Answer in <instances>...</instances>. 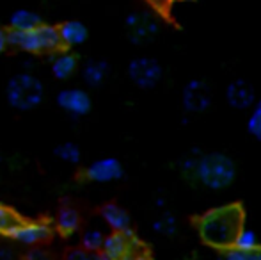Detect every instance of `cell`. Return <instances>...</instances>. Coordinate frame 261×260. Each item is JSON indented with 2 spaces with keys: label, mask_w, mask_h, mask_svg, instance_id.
I'll list each match as a JSON object with an SVG mask.
<instances>
[{
  "label": "cell",
  "mask_w": 261,
  "mask_h": 260,
  "mask_svg": "<svg viewBox=\"0 0 261 260\" xmlns=\"http://www.w3.org/2000/svg\"><path fill=\"white\" fill-rule=\"evenodd\" d=\"M171 2H194V0H171Z\"/></svg>",
  "instance_id": "cell-33"
},
{
  "label": "cell",
  "mask_w": 261,
  "mask_h": 260,
  "mask_svg": "<svg viewBox=\"0 0 261 260\" xmlns=\"http://www.w3.org/2000/svg\"><path fill=\"white\" fill-rule=\"evenodd\" d=\"M226 102L233 109L244 111V109H251L258 100H256V91L252 87V84L244 79H237L227 84Z\"/></svg>",
  "instance_id": "cell-12"
},
{
  "label": "cell",
  "mask_w": 261,
  "mask_h": 260,
  "mask_svg": "<svg viewBox=\"0 0 261 260\" xmlns=\"http://www.w3.org/2000/svg\"><path fill=\"white\" fill-rule=\"evenodd\" d=\"M21 218H18L16 212H13L11 208L0 205V235H6Z\"/></svg>",
  "instance_id": "cell-25"
},
{
  "label": "cell",
  "mask_w": 261,
  "mask_h": 260,
  "mask_svg": "<svg viewBox=\"0 0 261 260\" xmlns=\"http://www.w3.org/2000/svg\"><path fill=\"white\" fill-rule=\"evenodd\" d=\"M27 260H52V258H50V255L46 253L45 250H41V248H32L27 253Z\"/></svg>",
  "instance_id": "cell-29"
},
{
  "label": "cell",
  "mask_w": 261,
  "mask_h": 260,
  "mask_svg": "<svg viewBox=\"0 0 261 260\" xmlns=\"http://www.w3.org/2000/svg\"><path fill=\"white\" fill-rule=\"evenodd\" d=\"M0 260H14V253L9 248H0Z\"/></svg>",
  "instance_id": "cell-31"
},
{
  "label": "cell",
  "mask_w": 261,
  "mask_h": 260,
  "mask_svg": "<svg viewBox=\"0 0 261 260\" xmlns=\"http://www.w3.org/2000/svg\"><path fill=\"white\" fill-rule=\"evenodd\" d=\"M54 153L59 160L66 164H79L80 159H82V152L80 148L71 141H66V143H61L54 148Z\"/></svg>",
  "instance_id": "cell-20"
},
{
  "label": "cell",
  "mask_w": 261,
  "mask_h": 260,
  "mask_svg": "<svg viewBox=\"0 0 261 260\" xmlns=\"http://www.w3.org/2000/svg\"><path fill=\"white\" fill-rule=\"evenodd\" d=\"M244 223V207L240 203H229L204 212L197 219V232L208 246L227 251L234 248L238 233L245 228Z\"/></svg>",
  "instance_id": "cell-1"
},
{
  "label": "cell",
  "mask_w": 261,
  "mask_h": 260,
  "mask_svg": "<svg viewBox=\"0 0 261 260\" xmlns=\"http://www.w3.org/2000/svg\"><path fill=\"white\" fill-rule=\"evenodd\" d=\"M110 73V66L103 59H91L87 61L82 69V77L86 80L87 86L91 87H100L107 80Z\"/></svg>",
  "instance_id": "cell-16"
},
{
  "label": "cell",
  "mask_w": 261,
  "mask_h": 260,
  "mask_svg": "<svg viewBox=\"0 0 261 260\" xmlns=\"http://www.w3.org/2000/svg\"><path fill=\"white\" fill-rule=\"evenodd\" d=\"M224 260H261V248L252 251H244L231 248V250L224 251Z\"/></svg>",
  "instance_id": "cell-26"
},
{
  "label": "cell",
  "mask_w": 261,
  "mask_h": 260,
  "mask_svg": "<svg viewBox=\"0 0 261 260\" xmlns=\"http://www.w3.org/2000/svg\"><path fill=\"white\" fill-rule=\"evenodd\" d=\"M80 226V216L75 208L71 207H62L59 210L57 218H55V228L61 235L69 237L79 230Z\"/></svg>",
  "instance_id": "cell-18"
},
{
  "label": "cell",
  "mask_w": 261,
  "mask_h": 260,
  "mask_svg": "<svg viewBox=\"0 0 261 260\" xmlns=\"http://www.w3.org/2000/svg\"><path fill=\"white\" fill-rule=\"evenodd\" d=\"M57 105L66 114L80 118L91 111V97L80 87H66L57 93Z\"/></svg>",
  "instance_id": "cell-10"
},
{
  "label": "cell",
  "mask_w": 261,
  "mask_h": 260,
  "mask_svg": "<svg viewBox=\"0 0 261 260\" xmlns=\"http://www.w3.org/2000/svg\"><path fill=\"white\" fill-rule=\"evenodd\" d=\"M6 98L16 111H32L45 100V86L32 72H20L7 82Z\"/></svg>",
  "instance_id": "cell-3"
},
{
  "label": "cell",
  "mask_w": 261,
  "mask_h": 260,
  "mask_svg": "<svg viewBox=\"0 0 261 260\" xmlns=\"http://www.w3.org/2000/svg\"><path fill=\"white\" fill-rule=\"evenodd\" d=\"M181 104L187 112H204L212 105V89L201 79L189 80L181 91Z\"/></svg>",
  "instance_id": "cell-8"
},
{
  "label": "cell",
  "mask_w": 261,
  "mask_h": 260,
  "mask_svg": "<svg viewBox=\"0 0 261 260\" xmlns=\"http://www.w3.org/2000/svg\"><path fill=\"white\" fill-rule=\"evenodd\" d=\"M52 235V226L46 221H25L20 219L9 232L6 233L7 239L14 241L25 246H36Z\"/></svg>",
  "instance_id": "cell-7"
},
{
  "label": "cell",
  "mask_w": 261,
  "mask_h": 260,
  "mask_svg": "<svg viewBox=\"0 0 261 260\" xmlns=\"http://www.w3.org/2000/svg\"><path fill=\"white\" fill-rule=\"evenodd\" d=\"M107 235L101 230L98 228H89L82 233V239H80V244H82L84 250L87 251H101L105 244Z\"/></svg>",
  "instance_id": "cell-21"
},
{
  "label": "cell",
  "mask_w": 261,
  "mask_h": 260,
  "mask_svg": "<svg viewBox=\"0 0 261 260\" xmlns=\"http://www.w3.org/2000/svg\"><path fill=\"white\" fill-rule=\"evenodd\" d=\"M9 43L13 49L27 54H57L64 49L59 29L45 21L31 31H9Z\"/></svg>",
  "instance_id": "cell-2"
},
{
  "label": "cell",
  "mask_w": 261,
  "mask_h": 260,
  "mask_svg": "<svg viewBox=\"0 0 261 260\" xmlns=\"http://www.w3.org/2000/svg\"><path fill=\"white\" fill-rule=\"evenodd\" d=\"M164 69L153 57H135L128 64V77L141 89H153L162 80Z\"/></svg>",
  "instance_id": "cell-5"
},
{
  "label": "cell",
  "mask_w": 261,
  "mask_h": 260,
  "mask_svg": "<svg viewBox=\"0 0 261 260\" xmlns=\"http://www.w3.org/2000/svg\"><path fill=\"white\" fill-rule=\"evenodd\" d=\"M123 260H153V258H151V255H149V251L141 244V246L135 248L132 253H128Z\"/></svg>",
  "instance_id": "cell-28"
},
{
  "label": "cell",
  "mask_w": 261,
  "mask_h": 260,
  "mask_svg": "<svg viewBox=\"0 0 261 260\" xmlns=\"http://www.w3.org/2000/svg\"><path fill=\"white\" fill-rule=\"evenodd\" d=\"M176 228H178V223L169 210H160L153 219V230L160 235H174Z\"/></svg>",
  "instance_id": "cell-19"
},
{
  "label": "cell",
  "mask_w": 261,
  "mask_h": 260,
  "mask_svg": "<svg viewBox=\"0 0 261 260\" xmlns=\"http://www.w3.org/2000/svg\"><path fill=\"white\" fill-rule=\"evenodd\" d=\"M59 36H61V43L64 49H73V46H79L82 43H86L89 31L87 27L79 20H68L64 23L59 25Z\"/></svg>",
  "instance_id": "cell-13"
},
{
  "label": "cell",
  "mask_w": 261,
  "mask_h": 260,
  "mask_svg": "<svg viewBox=\"0 0 261 260\" xmlns=\"http://www.w3.org/2000/svg\"><path fill=\"white\" fill-rule=\"evenodd\" d=\"M79 68V57L68 49L59 50L52 57V73L57 80H68Z\"/></svg>",
  "instance_id": "cell-15"
},
{
  "label": "cell",
  "mask_w": 261,
  "mask_h": 260,
  "mask_svg": "<svg viewBox=\"0 0 261 260\" xmlns=\"http://www.w3.org/2000/svg\"><path fill=\"white\" fill-rule=\"evenodd\" d=\"M43 20L36 11L32 9H16L9 18V31H31V29L41 25Z\"/></svg>",
  "instance_id": "cell-17"
},
{
  "label": "cell",
  "mask_w": 261,
  "mask_h": 260,
  "mask_svg": "<svg viewBox=\"0 0 261 260\" xmlns=\"http://www.w3.org/2000/svg\"><path fill=\"white\" fill-rule=\"evenodd\" d=\"M66 260H107L101 251H87L84 248H75V250L68 251Z\"/></svg>",
  "instance_id": "cell-27"
},
{
  "label": "cell",
  "mask_w": 261,
  "mask_h": 260,
  "mask_svg": "<svg viewBox=\"0 0 261 260\" xmlns=\"http://www.w3.org/2000/svg\"><path fill=\"white\" fill-rule=\"evenodd\" d=\"M141 244L142 243L135 237V233L132 230H128V232H112L107 235L101 253L105 255L107 260H123Z\"/></svg>",
  "instance_id": "cell-9"
},
{
  "label": "cell",
  "mask_w": 261,
  "mask_h": 260,
  "mask_svg": "<svg viewBox=\"0 0 261 260\" xmlns=\"http://www.w3.org/2000/svg\"><path fill=\"white\" fill-rule=\"evenodd\" d=\"M124 29H126V36L132 43L144 45L158 34V21L151 13L139 11V13L128 14L124 20Z\"/></svg>",
  "instance_id": "cell-6"
},
{
  "label": "cell",
  "mask_w": 261,
  "mask_h": 260,
  "mask_svg": "<svg viewBox=\"0 0 261 260\" xmlns=\"http://www.w3.org/2000/svg\"><path fill=\"white\" fill-rule=\"evenodd\" d=\"M149 2H151L155 7H158V9H164V7L171 2V0H149Z\"/></svg>",
  "instance_id": "cell-32"
},
{
  "label": "cell",
  "mask_w": 261,
  "mask_h": 260,
  "mask_svg": "<svg viewBox=\"0 0 261 260\" xmlns=\"http://www.w3.org/2000/svg\"><path fill=\"white\" fill-rule=\"evenodd\" d=\"M101 219L112 232H128L132 230V219L128 212L117 203H107L101 208Z\"/></svg>",
  "instance_id": "cell-14"
},
{
  "label": "cell",
  "mask_w": 261,
  "mask_h": 260,
  "mask_svg": "<svg viewBox=\"0 0 261 260\" xmlns=\"http://www.w3.org/2000/svg\"><path fill=\"white\" fill-rule=\"evenodd\" d=\"M124 175L123 164L114 157H103V159H96L86 168L84 177L89 182H96V184H107V182L119 180Z\"/></svg>",
  "instance_id": "cell-11"
},
{
  "label": "cell",
  "mask_w": 261,
  "mask_h": 260,
  "mask_svg": "<svg viewBox=\"0 0 261 260\" xmlns=\"http://www.w3.org/2000/svg\"><path fill=\"white\" fill-rule=\"evenodd\" d=\"M237 177V166L226 153H203L196 178L212 191L229 187Z\"/></svg>",
  "instance_id": "cell-4"
},
{
  "label": "cell",
  "mask_w": 261,
  "mask_h": 260,
  "mask_svg": "<svg viewBox=\"0 0 261 260\" xmlns=\"http://www.w3.org/2000/svg\"><path fill=\"white\" fill-rule=\"evenodd\" d=\"M234 248L237 250H244V251H252V250H259L261 244L259 239L256 235V232L249 228H244L237 237V243H234Z\"/></svg>",
  "instance_id": "cell-23"
},
{
  "label": "cell",
  "mask_w": 261,
  "mask_h": 260,
  "mask_svg": "<svg viewBox=\"0 0 261 260\" xmlns=\"http://www.w3.org/2000/svg\"><path fill=\"white\" fill-rule=\"evenodd\" d=\"M201 157H203V153H201L197 148L190 150V152L183 157L181 162H179V168H181V173L185 175V177L196 178L197 168H199V162H201Z\"/></svg>",
  "instance_id": "cell-22"
},
{
  "label": "cell",
  "mask_w": 261,
  "mask_h": 260,
  "mask_svg": "<svg viewBox=\"0 0 261 260\" xmlns=\"http://www.w3.org/2000/svg\"><path fill=\"white\" fill-rule=\"evenodd\" d=\"M247 132L252 137L261 141V100L251 107V114L247 118Z\"/></svg>",
  "instance_id": "cell-24"
},
{
  "label": "cell",
  "mask_w": 261,
  "mask_h": 260,
  "mask_svg": "<svg viewBox=\"0 0 261 260\" xmlns=\"http://www.w3.org/2000/svg\"><path fill=\"white\" fill-rule=\"evenodd\" d=\"M7 46H11V43H9V31H4V29H0V54L6 52Z\"/></svg>",
  "instance_id": "cell-30"
}]
</instances>
